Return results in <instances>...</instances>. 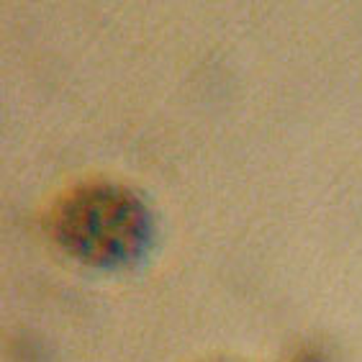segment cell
<instances>
[{
  "label": "cell",
  "mask_w": 362,
  "mask_h": 362,
  "mask_svg": "<svg viewBox=\"0 0 362 362\" xmlns=\"http://www.w3.org/2000/svg\"><path fill=\"white\" fill-rule=\"evenodd\" d=\"M47 229L57 247L77 262L121 270L144 257L152 242V214L129 185L88 180L57 198Z\"/></svg>",
  "instance_id": "cell-1"
},
{
  "label": "cell",
  "mask_w": 362,
  "mask_h": 362,
  "mask_svg": "<svg viewBox=\"0 0 362 362\" xmlns=\"http://www.w3.org/2000/svg\"><path fill=\"white\" fill-rule=\"evenodd\" d=\"M293 362H324V355H321L319 349H306V352H300Z\"/></svg>",
  "instance_id": "cell-2"
}]
</instances>
